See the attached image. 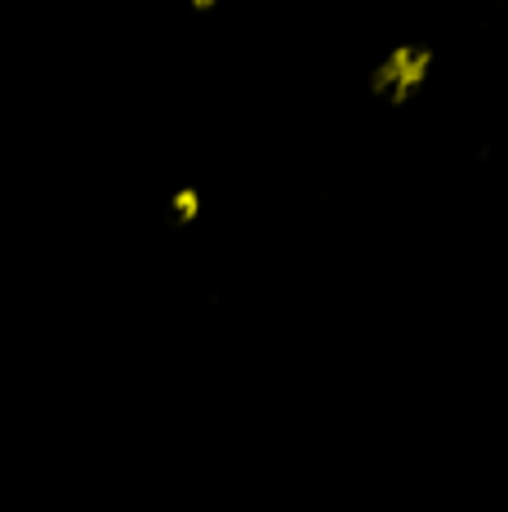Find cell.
<instances>
[{
  "label": "cell",
  "instance_id": "obj_1",
  "mask_svg": "<svg viewBox=\"0 0 508 512\" xmlns=\"http://www.w3.org/2000/svg\"><path fill=\"white\" fill-rule=\"evenodd\" d=\"M428 72V49H393V54L384 58V63L375 67V76H370V90L393 98V103H402V98H410V90H415L419 81H424Z\"/></svg>",
  "mask_w": 508,
  "mask_h": 512
}]
</instances>
